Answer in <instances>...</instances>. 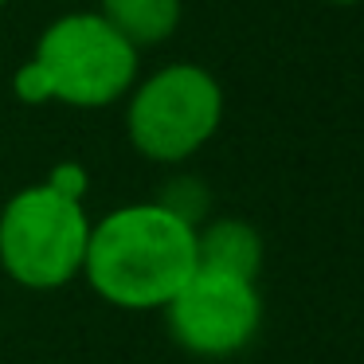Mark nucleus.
Instances as JSON below:
<instances>
[{"mask_svg":"<svg viewBox=\"0 0 364 364\" xmlns=\"http://www.w3.org/2000/svg\"><path fill=\"white\" fill-rule=\"evenodd\" d=\"M0 4H9V0H0Z\"/></svg>","mask_w":364,"mask_h":364,"instance_id":"12","label":"nucleus"},{"mask_svg":"<svg viewBox=\"0 0 364 364\" xmlns=\"http://www.w3.org/2000/svg\"><path fill=\"white\" fill-rule=\"evenodd\" d=\"M98 16L114 28L126 43L157 48L181 24V0H102Z\"/></svg>","mask_w":364,"mask_h":364,"instance_id":"7","label":"nucleus"},{"mask_svg":"<svg viewBox=\"0 0 364 364\" xmlns=\"http://www.w3.org/2000/svg\"><path fill=\"white\" fill-rule=\"evenodd\" d=\"M165 321L173 341L192 356L223 360L251 345L262 321V298L251 278L196 267L192 278L168 298Z\"/></svg>","mask_w":364,"mask_h":364,"instance_id":"5","label":"nucleus"},{"mask_svg":"<svg viewBox=\"0 0 364 364\" xmlns=\"http://www.w3.org/2000/svg\"><path fill=\"white\" fill-rule=\"evenodd\" d=\"M43 184H48L51 192H59V196L79 200V204H82V196H87V188H90V176H87V168H82L79 161H63V165L51 168Z\"/></svg>","mask_w":364,"mask_h":364,"instance_id":"10","label":"nucleus"},{"mask_svg":"<svg viewBox=\"0 0 364 364\" xmlns=\"http://www.w3.org/2000/svg\"><path fill=\"white\" fill-rule=\"evenodd\" d=\"M153 204H161L168 215H176V220L188 223V228H200V223L208 220V208H212V192H208V184L200 181V176L176 173L161 184Z\"/></svg>","mask_w":364,"mask_h":364,"instance_id":"8","label":"nucleus"},{"mask_svg":"<svg viewBox=\"0 0 364 364\" xmlns=\"http://www.w3.org/2000/svg\"><path fill=\"white\" fill-rule=\"evenodd\" d=\"M325 4H360V0H325Z\"/></svg>","mask_w":364,"mask_h":364,"instance_id":"11","label":"nucleus"},{"mask_svg":"<svg viewBox=\"0 0 364 364\" xmlns=\"http://www.w3.org/2000/svg\"><path fill=\"white\" fill-rule=\"evenodd\" d=\"M223 122V87L196 63H168L145 82H134L126 134L141 157L181 165L196 157Z\"/></svg>","mask_w":364,"mask_h":364,"instance_id":"2","label":"nucleus"},{"mask_svg":"<svg viewBox=\"0 0 364 364\" xmlns=\"http://www.w3.org/2000/svg\"><path fill=\"white\" fill-rule=\"evenodd\" d=\"M196 270V228L161 204H126L90 223V290L118 309H165Z\"/></svg>","mask_w":364,"mask_h":364,"instance_id":"1","label":"nucleus"},{"mask_svg":"<svg viewBox=\"0 0 364 364\" xmlns=\"http://www.w3.org/2000/svg\"><path fill=\"white\" fill-rule=\"evenodd\" d=\"M36 63L48 71L55 102L98 110L126 98L137 82V48L98 12H67L36 43Z\"/></svg>","mask_w":364,"mask_h":364,"instance_id":"4","label":"nucleus"},{"mask_svg":"<svg viewBox=\"0 0 364 364\" xmlns=\"http://www.w3.org/2000/svg\"><path fill=\"white\" fill-rule=\"evenodd\" d=\"M12 90H16V98L24 106H43V102H55V95H51V79L48 71H43L36 59H28V63L16 67V75H12Z\"/></svg>","mask_w":364,"mask_h":364,"instance_id":"9","label":"nucleus"},{"mask_svg":"<svg viewBox=\"0 0 364 364\" xmlns=\"http://www.w3.org/2000/svg\"><path fill=\"white\" fill-rule=\"evenodd\" d=\"M90 215L48 184L20 188L0 212V267L28 290H59L82 274Z\"/></svg>","mask_w":364,"mask_h":364,"instance_id":"3","label":"nucleus"},{"mask_svg":"<svg viewBox=\"0 0 364 364\" xmlns=\"http://www.w3.org/2000/svg\"><path fill=\"white\" fill-rule=\"evenodd\" d=\"M196 267L204 270H223L235 278H251L262 267V239L255 223L239 220V215H223V220H208L196 228Z\"/></svg>","mask_w":364,"mask_h":364,"instance_id":"6","label":"nucleus"}]
</instances>
